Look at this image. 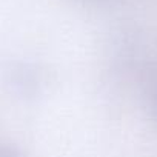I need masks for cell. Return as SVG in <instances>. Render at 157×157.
Masks as SVG:
<instances>
[{"label":"cell","instance_id":"obj_1","mask_svg":"<svg viewBox=\"0 0 157 157\" xmlns=\"http://www.w3.org/2000/svg\"><path fill=\"white\" fill-rule=\"evenodd\" d=\"M0 157H23L14 146H0Z\"/></svg>","mask_w":157,"mask_h":157}]
</instances>
